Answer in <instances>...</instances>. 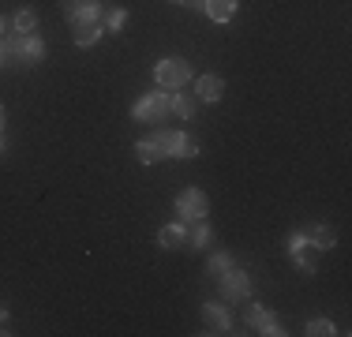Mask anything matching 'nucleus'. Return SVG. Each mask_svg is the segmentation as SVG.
I'll return each mask as SVG.
<instances>
[{
	"mask_svg": "<svg viewBox=\"0 0 352 337\" xmlns=\"http://www.w3.org/2000/svg\"><path fill=\"white\" fill-rule=\"evenodd\" d=\"M154 79H157V87H165V90H180L184 83L191 79V64L180 61V56H165V61H157V67H154Z\"/></svg>",
	"mask_w": 352,
	"mask_h": 337,
	"instance_id": "f257e3e1",
	"label": "nucleus"
},
{
	"mask_svg": "<svg viewBox=\"0 0 352 337\" xmlns=\"http://www.w3.org/2000/svg\"><path fill=\"white\" fill-rule=\"evenodd\" d=\"M176 210H180V221H199V217H206V210H210V202L199 188H188L176 195Z\"/></svg>",
	"mask_w": 352,
	"mask_h": 337,
	"instance_id": "f03ea898",
	"label": "nucleus"
},
{
	"mask_svg": "<svg viewBox=\"0 0 352 337\" xmlns=\"http://www.w3.org/2000/svg\"><path fill=\"white\" fill-rule=\"evenodd\" d=\"M102 0H64V15H68L72 27L79 23H102Z\"/></svg>",
	"mask_w": 352,
	"mask_h": 337,
	"instance_id": "7ed1b4c3",
	"label": "nucleus"
},
{
	"mask_svg": "<svg viewBox=\"0 0 352 337\" xmlns=\"http://www.w3.org/2000/svg\"><path fill=\"white\" fill-rule=\"evenodd\" d=\"M217 281H221V300H248L251 281L240 266H229L225 274H217Z\"/></svg>",
	"mask_w": 352,
	"mask_h": 337,
	"instance_id": "20e7f679",
	"label": "nucleus"
},
{
	"mask_svg": "<svg viewBox=\"0 0 352 337\" xmlns=\"http://www.w3.org/2000/svg\"><path fill=\"white\" fill-rule=\"evenodd\" d=\"M221 94H225V79L221 75H199L195 79V101H221Z\"/></svg>",
	"mask_w": 352,
	"mask_h": 337,
	"instance_id": "39448f33",
	"label": "nucleus"
},
{
	"mask_svg": "<svg viewBox=\"0 0 352 337\" xmlns=\"http://www.w3.org/2000/svg\"><path fill=\"white\" fill-rule=\"evenodd\" d=\"M154 142L162 146V154H165V157H180V154H184V146H188V135H184V131L162 128V131H154Z\"/></svg>",
	"mask_w": 352,
	"mask_h": 337,
	"instance_id": "423d86ee",
	"label": "nucleus"
},
{
	"mask_svg": "<svg viewBox=\"0 0 352 337\" xmlns=\"http://www.w3.org/2000/svg\"><path fill=\"white\" fill-rule=\"evenodd\" d=\"M203 318H206V326H210L214 334H225V330L232 326L229 307H221V303H206V307H203Z\"/></svg>",
	"mask_w": 352,
	"mask_h": 337,
	"instance_id": "0eeeda50",
	"label": "nucleus"
},
{
	"mask_svg": "<svg viewBox=\"0 0 352 337\" xmlns=\"http://www.w3.org/2000/svg\"><path fill=\"white\" fill-rule=\"evenodd\" d=\"M304 236H307V243H311L315 251H330L333 243H338V236H333L330 225H307Z\"/></svg>",
	"mask_w": 352,
	"mask_h": 337,
	"instance_id": "6e6552de",
	"label": "nucleus"
},
{
	"mask_svg": "<svg viewBox=\"0 0 352 337\" xmlns=\"http://www.w3.org/2000/svg\"><path fill=\"white\" fill-rule=\"evenodd\" d=\"M210 240H214L210 225H206L203 217H199V221H191V229H188V240H184V243H188L191 251H206V248H210Z\"/></svg>",
	"mask_w": 352,
	"mask_h": 337,
	"instance_id": "1a4fd4ad",
	"label": "nucleus"
},
{
	"mask_svg": "<svg viewBox=\"0 0 352 337\" xmlns=\"http://www.w3.org/2000/svg\"><path fill=\"white\" fill-rule=\"evenodd\" d=\"M45 56V41L38 34H23V45H19V61L23 64H38Z\"/></svg>",
	"mask_w": 352,
	"mask_h": 337,
	"instance_id": "9d476101",
	"label": "nucleus"
},
{
	"mask_svg": "<svg viewBox=\"0 0 352 337\" xmlns=\"http://www.w3.org/2000/svg\"><path fill=\"white\" fill-rule=\"evenodd\" d=\"M203 12L210 15L214 23H229L232 15H236V0H206Z\"/></svg>",
	"mask_w": 352,
	"mask_h": 337,
	"instance_id": "9b49d317",
	"label": "nucleus"
},
{
	"mask_svg": "<svg viewBox=\"0 0 352 337\" xmlns=\"http://www.w3.org/2000/svg\"><path fill=\"white\" fill-rule=\"evenodd\" d=\"M102 34H105L102 23H79V27H75V45L90 49V45H98V38H102Z\"/></svg>",
	"mask_w": 352,
	"mask_h": 337,
	"instance_id": "f8f14e48",
	"label": "nucleus"
},
{
	"mask_svg": "<svg viewBox=\"0 0 352 337\" xmlns=\"http://www.w3.org/2000/svg\"><path fill=\"white\" fill-rule=\"evenodd\" d=\"M184 240H188V225H165V229L162 232H157V243H162V248L165 251H173V248H180V243Z\"/></svg>",
	"mask_w": 352,
	"mask_h": 337,
	"instance_id": "ddd939ff",
	"label": "nucleus"
},
{
	"mask_svg": "<svg viewBox=\"0 0 352 337\" xmlns=\"http://www.w3.org/2000/svg\"><path fill=\"white\" fill-rule=\"evenodd\" d=\"M135 157H139L142 165H157L165 154H162V146H157L154 139H142V142H135Z\"/></svg>",
	"mask_w": 352,
	"mask_h": 337,
	"instance_id": "4468645a",
	"label": "nucleus"
},
{
	"mask_svg": "<svg viewBox=\"0 0 352 337\" xmlns=\"http://www.w3.org/2000/svg\"><path fill=\"white\" fill-rule=\"evenodd\" d=\"M38 30V12L34 8H19L15 12V34H34Z\"/></svg>",
	"mask_w": 352,
	"mask_h": 337,
	"instance_id": "2eb2a0df",
	"label": "nucleus"
},
{
	"mask_svg": "<svg viewBox=\"0 0 352 337\" xmlns=\"http://www.w3.org/2000/svg\"><path fill=\"white\" fill-rule=\"evenodd\" d=\"M124 23H128V12H124V8H109V12H102V27H105V30H116V34H120Z\"/></svg>",
	"mask_w": 352,
	"mask_h": 337,
	"instance_id": "dca6fc26",
	"label": "nucleus"
},
{
	"mask_svg": "<svg viewBox=\"0 0 352 337\" xmlns=\"http://www.w3.org/2000/svg\"><path fill=\"white\" fill-rule=\"evenodd\" d=\"M169 113H176L180 120H191V116H195V98H188V94H176V98H173V109H169Z\"/></svg>",
	"mask_w": 352,
	"mask_h": 337,
	"instance_id": "f3484780",
	"label": "nucleus"
},
{
	"mask_svg": "<svg viewBox=\"0 0 352 337\" xmlns=\"http://www.w3.org/2000/svg\"><path fill=\"white\" fill-rule=\"evenodd\" d=\"M131 116H135L139 124H150V120H162V116L154 113V105H150V98H139L135 105H131Z\"/></svg>",
	"mask_w": 352,
	"mask_h": 337,
	"instance_id": "a211bd4d",
	"label": "nucleus"
},
{
	"mask_svg": "<svg viewBox=\"0 0 352 337\" xmlns=\"http://www.w3.org/2000/svg\"><path fill=\"white\" fill-rule=\"evenodd\" d=\"M266 318H270V311L258 307V303H248V307H244V323H248V326H255V330L266 323Z\"/></svg>",
	"mask_w": 352,
	"mask_h": 337,
	"instance_id": "6ab92c4d",
	"label": "nucleus"
},
{
	"mask_svg": "<svg viewBox=\"0 0 352 337\" xmlns=\"http://www.w3.org/2000/svg\"><path fill=\"white\" fill-rule=\"evenodd\" d=\"M146 98H150V105H154V113H157V116H165V113L173 109V98L165 94V90H150Z\"/></svg>",
	"mask_w": 352,
	"mask_h": 337,
	"instance_id": "aec40b11",
	"label": "nucleus"
},
{
	"mask_svg": "<svg viewBox=\"0 0 352 337\" xmlns=\"http://www.w3.org/2000/svg\"><path fill=\"white\" fill-rule=\"evenodd\" d=\"M307 334L311 337H330V334H338V326H333L330 318H311V323H307Z\"/></svg>",
	"mask_w": 352,
	"mask_h": 337,
	"instance_id": "412c9836",
	"label": "nucleus"
},
{
	"mask_svg": "<svg viewBox=\"0 0 352 337\" xmlns=\"http://www.w3.org/2000/svg\"><path fill=\"white\" fill-rule=\"evenodd\" d=\"M229 266H232V255H229V251H217V255L210 259V266H206V270H210V274L217 277V274H225Z\"/></svg>",
	"mask_w": 352,
	"mask_h": 337,
	"instance_id": "4be33fe9",
	"label": "nucleus"
},
{
	"mask_svg": "<svg viewBox=\"0 0 352 337\" xmlns=\"http://www.w3.org/2000/svg\"><path fill=\"white\" fill-rule=\"evenodd\" d=\"M292 259H296V266H300V270H307V274H311V270H315V255H311V243H307L304 251H296V255H292Z\"/></svg>",
	"mask_w": 352,
	"mask_h": 337,
	"instance_id": "5701e85b",
	"label": "nucleus"
},
{
	"mask_svg": "<svg viewBox=\"0 0 352 337\" xmlns=\"http://www.w3.org/2000/svg\"><path fill=\"white\" fill-rule=\"evenodd\" d=\"M258 334H266V337H281L285 330H281V323H278V318H274V315H270V318H266V323H263V326H258Z\"/></svg>",
	"mask_w": 352,
	"mask_h": 337,
	"instance_id": "b1692460",
	"label": "nucleus"
},
{
	"mask_svg": "<svg viewBox=\"0 0 352 337\" xmlns=\"http://www.w3.org/2000/svg\"><path fill=\"white\" fill-rule=\"evenodd\" d=\"M307 248V236L304 232H292L289 236V255H296V251H304Z\"/></svg>",
	"mask_w": 352,
	"mask_h": 337,
	"instance_id": "393cba45",
	"label": "nucleus"
},
{
	"mask_svg": "<svg viewBox=\"0 0 352 337\" xmlns=\"http://www.w3.org/2000/svg\"><path fill=\"white\" fill-rule=\"evenodd\" d=\"M180 157H199V142L195 139H188V146H184V154Z\"/></svg>",
	"mask_w": 352,
	"mask_h": 337,
	"instance_id": "a878e982",
	"label": "nucleus"
},
{
	"mask_svg": "<svg viewBox=\"0 0 352 337\" xmlns=\"http://www.w3.org/2000/svg\"><path fill=\"white\" fill-rule=\"evenodd\" d=\"M180 4H184V8H191V12H203L206 0H180Z\"/></svg>",
	"mask_w": 352,
	"mask_h": 337,
	"instance_id": "bb28decb",
	"label": "nucleus"
},
{
	"mask_svg": "<svg viewBox=\"0 0 352 337\" xmlns=\"http://www.w3.org/2000/svg\"><path fill=\"white\" fill-rule=\"evenodd\" d=\"M4 323H8V307L0 303V326H4ZM0 334H8V330H0Z\"/></svg>",
	"mask_w": 352,
	"mask_h": 337,
	"instance_id": "cd10ccee",
	"label": "nucleus"
},
{
	"mask_svg": "<svg viewBox=\"0 0 352 337\" xmlns=\"http://www.w3.org/2000/svg\"><path fill=\"white\" fill-rule=\"evenodd\" d=\"M4 34H8V19L0 15V38H4Z\"/></svg>",
	"mask_w": 352,
	"mask_h": 337,
	"instance_id": "c85d7f7f",
	"label": "nucleus"
},
{
	"mask_svg": "<svg viewBox=\"0 0 352 337\" xmlns=\"http://www.w3.org/2000/svg\"><path fill=\"white\" fill-rule=\"evenodd\" d=\"M0 131H4V105H0Z\"/></svg>",
	"mask_w": 352,
	"mask_h": 337,
	"instance_id": "c756f323",
	"label": "nucleus"
},
{
	"mask_svg": "<svg viewBox=\"0 0 352 337\" xmlns=\"http://www.w3.org/2000/svg\"><path fill=\"white\" fill-rule=\"evenodd\" d=\"M0 154H4V135H0Z\"/></svg>",
	"mask_w": 352,
	"mask_h": 337,
	"instance_id": "7c9ffc66",
	"label": "nucleus"
},
{
	"mask_svg": "<svg viewBox=\"0 0 352 337\" xmlns=\"http://www.w3.org/2000/svg\"><path fill=\"white\" fill-rule=\"evenodd\" d=\"M173 4H180V0H173Z\"/></svg>",
	"mask_w": 352,
	"mask_h": 337,
	"instance_id": "2f4dec72",
	"label": "nucleus"
},
{
	"mask_svg": "<svg viewBox=\"0 0 352 337\" xmlns=\"http://www.w3.org/2000/svg\"><path fill=\"white\" fill-rule=\"evenodd\" d=\"M0 64H4V56H0Z\"/></svg>",
	"mask_w": 352,
	"mask_h": 337,
	"instance_id": "473e14b6",
	"label": "nucleus"
}]
</instances>
